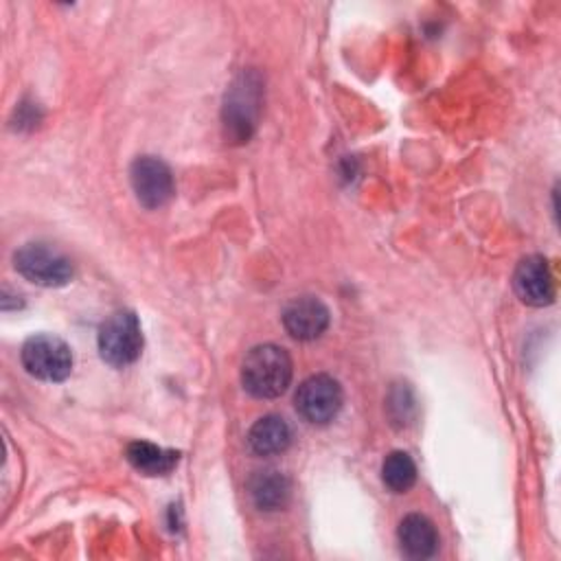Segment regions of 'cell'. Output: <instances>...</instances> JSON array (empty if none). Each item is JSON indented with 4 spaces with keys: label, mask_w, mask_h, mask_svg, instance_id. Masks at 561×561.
I'll list each match as a JSON object with an SVG mask.
<instances>
[{
    "label": "cell",
    "mask_w": 561,
    "mask_h": 561,
    "mask_svg": "<svg viewBox=\"0 0 561 561\" xmlns=\"http://www.w3.org/2000/svg\"><path fill=\"white\" fill-rule=\"evenodd\" d=\"M99 353L101 357L116 368L134 364L142 353V331L134 311L112 313L99 329Z\"/></svg>",
    "instance_id": "cell-2"
},
{
    "label": "cell",
    "mask_w": 561,
    "mask_h": 561,
    "mask_svg": "<svg viewBox=\"0 0 561 561\" xmlns=\"http://www.w3.org/2000/svg\"><path fill=\"white\" fill-rule=\"evenodd\" d=\"M513 287L522 302L530 307H546L554 300V278L548 261L541 254L522 259L513 274Z\"/></svg>",
    "instance_id": "cell-8"
},
{
    "label": "cell",
    "mask_w": 561,
    "mask_h": 561,
    "mask_svg": "<svg viewBox=\"0 0 561 561\" xmlns=\"http://www.w3.org/2000/svg\"><path fill=\"white\" fill-rule=\"evenodd\" d=\"M294 403L305 421L327 425L342 408V388L331 375H311L298 386Z\"/></svg>",
    "instance_id": "cell-6"
},
{
    "label": "cell",
    "mask_w": 561,
    "mask_h": 561,
    "mask_svg": "<svg viewBox=\"0 0 561 561\" xmlns=\"http://www.w3.org/2000/svg\"><path fill=\"white\" fill-rule=\"evenodd\" d=\"M381 480L392 493H405L416 482V465L405 451H390L381 465Z\"/></svg>",
    "instance_id": "cell-14"
},
{
    "label": "cell",
    "mask_w": 561,
    "mask_h": 561,
    "mask_svg": "<svg viewBox=\"0 0 561 561\" xmlns=\"http://www.w3.org/2000/svg\"><path fill=\"white\" fill-rule=\"evenodd\" d=\"M129 182H131L136 199L145 208H160L175 193L171 169L167 167L164 160H160L156 156L136 158L129 169Z\"/></svg>",
    "instance_id": "cell-7"
},
{
    "label": "cell",
    "mask_w": 561,
    "mask_h": 561,
    "mask_svg": "<svg viewBox=\"0 0 561 561\" xmlns=\"http://www.w3.org/2000/svg\"><path fill=\"white\" fill-rule=\"evenodd\" d=\"M248 493L259 511H280L289 502L291 484L280 471L263 469L250 478Z\"/></svg>",
    "instance_id": "cell-12"
},
{
    "label": "cell",
    "mask_w": 561,
    "mask_h": 561,
    "mask_svg": "<svg viewBox=\"0 0 561 561\" xmlns=\"http://www.w3.org/2000/svg\"><path fill=\"white\" fill-rule=\"evenodd\" d=\"M15 270L39 287H61L72 278V263L46 243H24L13 256Z\"/></svg>",
    "instance_id": "cell-5"
},
{
    "label": "cell",
    "mask_w": 561,
    "mask_h": 561,
    "mask_svg": "<svg viewBox=\"0 0 561 561\" xmlns=\"http://www.w3.org/2000/svg\"><path fill=\"white\" fill-rule=\"evenodd\" d=\"M280 318H283L285 331L294 340L311 342L329 329L331 313L322 300H318L313 296H300L285 305Z\"/></svg>",
    "instance_id": "cell-9"
},
{
    "label": "cell",
    "mask_w": 561,
    "mask_h": 561,
    "mask_svg": "<svg viewBox=\"0 0 561 561\" xmlns=\"http://www.w3.org/2000/svg\"><path fill=\"white\" fill-rule=\"evenodd\" d=\"M129 465L145 476H164L178 465V451L158 447L149 440H134L127 445Z\"/></svg>",
    "instance_id": "cell-13"
},
{
    "label": "cell",
    "mask_w": 561,
    "mask_h": 561,
    "mask_svg": "<svg viewBox=\"0 0 561 561\" xmlns=\"http://www.w3.org/2000/svg\"><path fill=\"white\" fill-rule=\"evenodd\" d=\"M259 107H261L259 75L252 70L241 72L230 85V90L226 92V103H224V125L230 138H234L237 142H243L250 138V134L256 127Z\"/></svg>",
    "instance_id": "cell-3"
},
{
    "label": "cell",
    "mask_w": 561,
    "mask_h": 561,
    "mask_svg": "<svg viewBox=\"0 0 561 561\" xmlns=\"http://www.w3.org/2000/svg\"><path fill=\"white\" fill-rule=\"evenodd\" d=\"M294 375L289 353L278 344H259L241 364V383L256 399L280 397Z\"/></svg>",
    "instance_id": "cell-1"
},
{
    "label": "cell",
    "mask_w": 561,
    "mask_h": 561,
    "mask_svg": "<svg viewBox=\"0 0 561 561\" xmlns=\"http://www.w3.org/2000/svg\"><path fill=\"white\" fill-rule=\"evenodd\" d=\"M248 447L256 456H276L283 454L291 443V427L278 414H265L250 427Z\"/></svg>",
    "instance_id": "cell-11"
},
{
    "label": "cell",
    "mask_w": 561,
    "mask_h": 561,
    "mask_svg": "<svg viewBox=\"0 0 561 561\" xmlns=\"http://www.w3.org/2000/svg\"><path fill=\"white\" fill-rule=\"evenodd\" d=\"M24 370L42 381H64L72 370V351L70 346L48 333L31 335L20 351Z\"/></svg>",
    "instance_id": "cell-4"
},
{
    "label": "cell",
    "mask_w": 561,
    "mask_h": 561,
    "mask_svg": "<svg viewBox=\"0 0 561 561\" xmlns=\"http://www.w3.org/2000/svg\"><path fill=\"white\" fill-rule=\"evenodd\" d=\"M401 550L410 559H430L438 550V533L430 517L410 513L401 519L397 530Z\"/></svg>",
    "instance_id": "cell-10"
}]
</instances>
